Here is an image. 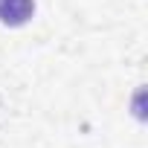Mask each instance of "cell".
I'll return each mask as SVG.
<instances>
[{
	"instance_id": "1",
	"label": "cell",
	"mask_w": 148,
	"mask_h": 148,
	"mask_svg": "<svg viewBox=\"0 0 148 148\" xmlns=\"http://www.w3.org/2000/svg\"><path fill=\"white\" fill-rule=\"evenodd\" d=\"M35 15V0H0V23L23 26Z\"/></svg>"
}]
</instances>
